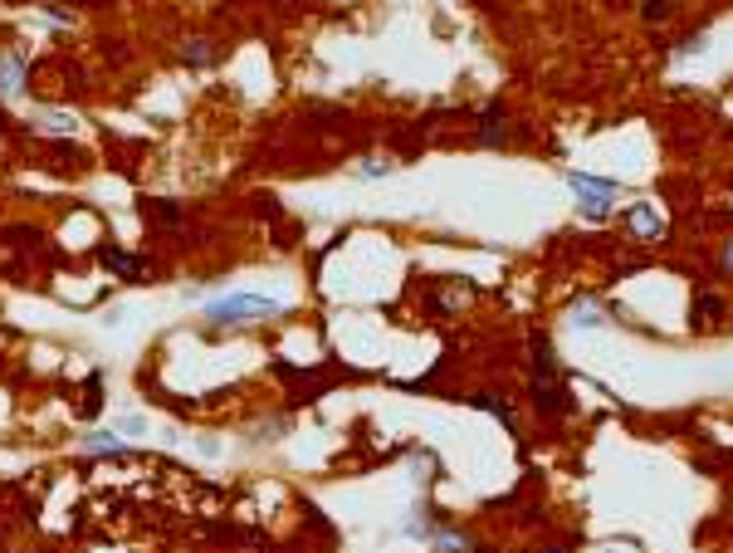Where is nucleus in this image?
I'll list each match as a JSON object with an SVG mask.
<instances>
[{
    "label": "nucleus",
    "instance_id": "nucleus-1",
    "mask_svg": "<svg viewBox=\"0 0 733 553\" xmlns=\"http://www.w3.org/2000/svg\"><path fill=\"white\" fill-rule=\"evenodd\" d=\"M284 304L279 299H265V294H225L206 309V319L215 328H240V323H259V319H279Z\"/></svg>",
    "mask_w": 733,
    "mask_h": 553
},
{
    "label": "nucleus",
    "instance_id": "nucleus-2",
    "mask_svg": "<svg viewBox=\"0 0 733 553\" xmlns=\"http://www.w3.org/2000/svg\"><path fill=\"white\" fill-rule=\"evenodd\" d=\"M568 186L577 191V206L592 221H606L616 206V196H621V186L616 182H596V176H582V172H568Z\"/></svg>",
    "mask_w": 733,
    "mask_h": 553
},
{
    "label": "nucleus",
    "instance_id": "nucleus-3",
    "mask_svg": "<svg viewBox=\"0 0 733 553\" xmlns=\"http://www.w3.org/2000/svg\"><path fill=\"white\" fill-rule=\"evenodd\" d=\"M533 406H538L543 416H562L568 412V387H562L558 372H533Z\"/></svg>",
    "mask_w": 733,
    "mask_h": 553
},
{
    "label": "nucleus",
    "instance_id": "nucleus-4",
    "mask_svg": "<svg viewBox=\"0 0 733 553\" xmlns=\"http://www.w3.org/2000/svg\"><path fill=\"white\" fill-rule=\"evenodd\" d=\"M475 138H479V148H504V142L513 138V123L504 118V108H489L484 118H479Z\"/></svg>",
    "mask_w": 733,
    "mask_h": 553
},
{
    "label": "nucleus",
    "instance_id": "nucleus-5",
    "mask_svg": "<svg viewBox=\"0 0 733 553\" xmlns=\"http://www.w3.org/2000/svg\"><path fill=\"white\" fill-rule=\"evenodd\" d=\"M20 89H25V64H20V55H0V98H20Z\"/></svg>",
    "mask_w": 733,
    "mask_h": 553
},
{
    "label": "nucleus",
    "instance_id": "nucleus-6",
    "mask_svg": "<svg viewBox=\"0 0 733 553\" xmlns=\"http://www.w3.org/2000/svg\"><path fill=\"white\" fill-rule=\"evenodd\" d=\"M469 406H479V412H489V416H499V421L513 431V412H509V402L504 396H494V392H475L469 396Z\"/></svg>",
    "mask_w": 733,
    "mask_h": 553
},
{
    "label": "nucleus",
    "instance_id": "nucleus-7",
    "mask_svg": "<svg viewBox=\"0 0 733 553\" xmlns=\"http://www.w3.org/2000/svg\"><path fill=\"white\" fill-rule=\"evenodd\" d=\"M98 259H103V265H113V269H118V275H142V259H132V255H122V250H108V245H103L98 250Z\"/></svg>",
    "mask_w": 733,
    "mask_h": 553
},
{
    "label": "nucleus",
    "instance_id": "nucleus-8",
    "mask_svg": "<svg viewBox=\"0 0 733 553\" xmlns=\"http://www.w3.org/2000/svg\"><path fill=\"white\" fill-rule=\"evenodd\" d=\"M719 314H724V299L719 294H699L695 304H689V319H699V323H714Z\"/></svg>",
    "mask_w": 733,
    "mask_h": 553
},
{
    "label": "nucleus",
    "instance_id": "nucleus-9",
    "mask_svg": "<svg viewBox=\"0 0 733 553\" xmlns=\"http://www.w3.org/2000/svg\"><path fill=\"white\" fill-rule=\"evenodd\" d=\"M631 231H641V235H660V221H655L651 206H636V211H631Z\"/></svg>",
    "mask_w": 733,
    "mask_h": 553
},
{
    "label": "nucleus",
    "instance_id": "nucleus-10",
    "mask_svg": "<svg viewBox=\"0 0 733 553\" xmlns=\"http://www.w3.org/2000/svg\"><path fill=\"white\" fill-rule=\"evenodd\" d=\"M83 451H108V455H118V451H122V441L103 431V436H88V441H83Z\"/></svg>",
    "mask_w": 733,
    "mask_h": 553
},
{
    "label": "nucleus",
    "instance_id": "nucleus-11",
    "mask_svg": "<svg viewBox=\"0 0 733 553\" xmlns=\"http://www.w3.org/2000/svg\"><path fill=\"white\" fill-rule=\"evenodd\" d=\"M186 64H211V45H206V39H191V45H186Z\"/></svg>",
    "mask_w": 733,
    "mask_h": 553
},
{
    "label": "nucleus",
    "instance_id": "nucleus-12",
    "mask_svg": "<svg viewBox=\"0 0 733 553\" xmlns=\"http://www.w3.org/2000/svg\"><path fill=\"white\" fill-rule=\"evenodd\" d=\"M641 15L651 20V25H660V20H670V0H645Z\"/></svg>",
    "mask_w": 733,
    "mask_h": 553
},
{
    "label": "nucleus",
    "instance_id": "nucleus-13",
    "mask_svg": "<svg viewBox=\"0 0 733 553\" xmlns=\"http://www.w3.org/2000/svg\"><path fill=\"white\" fill-rule=\"evenodd\" d=\"M39 123H45L49 132H73V118H64V113H45Z\"/></svg>",
    "mask_w": 733,
    "mask_h": 553
},
{
    "label": "nucleus",
    "instance_id": "nucleus-14",
    "mask_svg": "<svg viewBox=\"0 0 733 553\" xmlns=\"http://www.w3.org/2000/svg\"><path fill=\"white\" fill-rule=\"evenodd\" d=\"M386 172H392V162H376V157H366L358 166V176H386Z\"/></svg>",
    "mask_w": 733,
    "mask_h": 553
},
{
    "label": "nucleus",
    "instance_id": "nucleus-15",
    "mask_svg": "<svg viewBox=\"0 0 733 553\" xmlns=\"http://www.w3.org/2000/svg\"><path fill=\"white\" fill-rule=\"evenodd\" d=\"M679 55H704V35H689V39H679Z\"/></svg>",
    "mask_w": 733,
    "mask_h": 553
},
{
    "label": "nucleus",
    "instance_id": "nucleus-16",
    "mask_svg": "<svg viewBox=\"0 0 733 553\" xmlns=\"http://www.w3.org/2000/svg\"><path fill=\"white\" fill-rule=\"evenodd\" d=\"M719 269H724V275H733V240L724 245V255H719Z\"/></svg>",
    "mask_w": 733,
    "mask_h": 553
},
{
    "label": "nucleus",
    "instance_id": "nucleus-17",
    "mask_svg": "<svg viewBox=\"0 0 733 553\" xmlns=\"http://www.w3.org/2000/svg\"><path fill=\"white\" fill-rule=\"evenodd\" d=\"M543 553H568V549H543Z\"/></svg>",
    "mask_w": 733,
    "mask_h": 553
}]
</instances>
